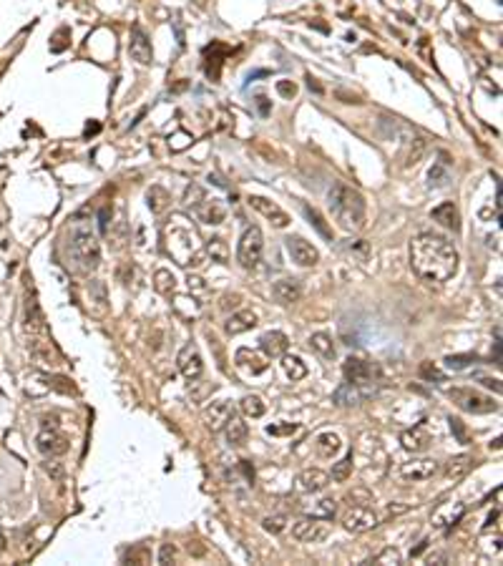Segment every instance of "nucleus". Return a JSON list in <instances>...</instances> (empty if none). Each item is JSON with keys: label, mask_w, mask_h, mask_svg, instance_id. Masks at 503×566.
Here are the masks:
<instances>
[{"label": "nucleus", "mask_w": 503, "mask_h": 566, "mask_svg": "<svg viewBox=\"0 0 503 566\" xmlns=\"http://www.w3.org/2000/svg\"><path fill=\"white\" fill-rule=\"evenodd\" d=\"M410 267L423 282H445L458 272V250L451 239L420 232L410 239Z\"/></svg>", "instance_id": "obj_1"}, {"label": "nucleus", "mask_w": 503, "mask_h": 566, "mask_svg": "<svg viewBox=\"0 0 503 566\" xmlns=\"http://www.w3.org/2000/svg\"><path fill=\"white\" fill-rule=\"evenodd\" d=\"M330 212L335 217V221L347 232H360L365 227V217H367V209H365V199L360 191H355L352 186L337 182L330 189Z\"/></svg>", "instance_id": "obj_2"}, {"label": "nucleus", "mask_w": 503, "mask_h": 566, "mask_svg": "<svg viewBox=\"0 0 503 566\" xmlns=\"http://www.w3.org/2000/svg\"><path fill=\"white\" fill-rule=\"evenodd\" d=\"M164 244L167 252L179 262L182 267H199L204 259V250L197 244V232L182 224H174L164 232Z\"/></svg>", "instance_id": "obj_3"}, {"label": "nucleus", "mask_w": 503, "mask_h": 566, "mask_svg": "<svg viewBox=\"0 0 503 566\" xmlns=\"http://www.w3.org/2000/svg\"><path fill=\"white\" fill-rule=\"evenodd\" d=\"M68 252V265L81 274L94 272L96 267L101 265V244L88 229H76L71 235V242L66 247Z\"/></svg>", "instance_id": "obj_4"}, {"label": "nucleus", "mask_w": 503, "mask_h": 566, "mask_svg": "<svg viewBox=\"0 0 503 566\" xmlns=\"http://www.w3.org/2000/svg\"><path fill=\"white\" fill-rule=\"evenodd\" d=\"M448 398L453 403L458 405L460 411L466 413H475V415H483V413H496L498 403L491 395H483L473 388H451L448 390Z\"/></svg>", "instance_id": "obj_5"}, {"label": "nucleus", "mask_w": 503, "mask_h": 566, "mask_svg": "<svg viewBox=\"0 0 503 566\" xmlns=\"http://www.w3.org/2000/svg\"><path fill=\"white\" fill-rule=\"evenodd\" d=\"M262 252H264L262 229L247 227L239 239V247H237V259H239V265L244 267V270H255V267L259 265V259H262Z\"/></svg>", "instance_id": "obj_6"}, {"label": "nucleus", "mask_w": 503, "mask_h": 566, "mask_svg": "<svg viewBox=\"0 0 503 566\" xmlns=\"http://www.w3.org/2000/svg\"><path fill=\"white\" fill-rule=\"evenodd\" d=\"M343 375L347 382L352 385H360V388H372L378 385L380 380V368L375 362L363 360V358H347L343 362Z\"/></svg>", "instance_id": "obj_7"}, {"label": "nucleus", "mask_w": 503, "mask_h": 566, "mask_svg": "<svg viewBox=\"0 0 503 566\" xmlns=\"http://www.w3.org/2000/svg\"><path fill=\"white\" fill-rule=\"evenodd\" d=\"M292 536L297 541H307V544H320L330 536V523L325 519H317V516H307V519L295 521Z\"/></svg>", "instance_id": "obj_8"}, {"label": "nucleus", "mask_w": 503, "mask_h": 566, "mask_svg": "<svg viewBox=\"0 0 503 566\" xmlns=\"http://www.w3.org/2000/svg\"><path fill=\"white\" fill-rule=\"evenodd\" d=\"M378 514L367 506H352L343 514V529L350 531V534H365V531H372L378 526Z\"/></svg>", "instance_id": "obj_9"}, {"label": "nucleus", "mask_w": 503, "mask_h": 566, "mask_svg": "<svg viewBox=\"0 0 503 566\" xmlns=\"http://www.w3.org/2000/svg\"><path fill=\"white\" fill-rule=\"evenodd\" d=\"M234 415V405L229 400H217V403L206 405L202 411V423L209 433H219L224 431V426L229 423V418Z\"/></svg>", "instance_id": "obj_10"}, {"label": "nucleus", "mask_w": 503, "mask_h": 566, "mask_svg": "<svg viewBox=\"0 0 503 566\" xmlns=\"http://www.w3.org/2000/svg\"><path fill=\"white\" fill-rule=\"evenodd\" d=\"M287 254L292 257V262L299 267H314L320 262V252L314 250L312 244L302 239V237H287L285 239Z\"/></svg>", "instance_id": "obj_11"}, {"label": "nucleus", "mask_w": 503, "mask_h": 566, "mask_svg": "<svg viewBox=\"0 0 503 566\" xmlns=\"http://www.w3.org/2000/svg\"><path fill=\"white\" fill-rule=\"evenodd\" d=\"M438 461L436 458H413V461H408V464H400V468H398V476L403 478V481H428V478H433L438 473Z\"/></svg>", "instance_id": "obj_12"}, {"label": "nucleus", "mask_w": 503, "mask_h": 566, "mask_svg": "<svg viewBox=\"0 0 503 566\" xmlns=\"http://www.w3.org/2000/svg\"><path fill=\"white\" fill-rule=\"evenodd\" d=\"M176 365H179V373L186 380H199L202 373H204V360H202L197 345H184L176 355Z\"/></svg>", "instance_id": "obj_13"}, {"label": "nucleus", "mask_w": 503, "mask_h": 566, "mask_svg": "<svg viewBox=\"0 0 503 566\" xmlns=\"http://www.w3.org/2000/svg\"><path fill=\"white\" fill-rule=\"evenodd\" d=\"M38 443V450L43 453V456H63V453H68V438L63 433H58L56 428H43L41 433H38L36 438Z\"/></svg>", "instance_id": "obj_14"}, {"label": "nucleus", "mask_w": 503, "mask_h": 566, "mask_svg": "<svg viewBox=\"0 0 503 566\" xmlns=\"http://www.w3.org/2000/svg\"><path fill=\"white\" fill-rule=\"evenodd\" d=\"M330 486V473L322 468H305L295 478V491L297 493H320Z\"/></svg>", "instance_id": "obj_15"}, {"label": "nucleus", "mask_w": 503, "mask_h": 566, "mask_svg": "<svg viewBox=\"0 0 503 566\" xmlns=\"http://www.w3.org/2000/svg\"><path fill=\"white\" fill-rule=\"evenodd\" d=\"M234 362H237V368L249 373V375H259V373H264V370L270 368L267 355L257 353V350H249V347H239L237 355H234Z\"/></svg>", "instance_id": "obj_16"}, {"label": "nucleus", "mask_w": 503, "mask_h": 566, "mask_svg": "<svg viewBox=\"0 0 503 566\" xmlns=\"http://www.w3.org/2000/svg\"><path fill=\"white\" fill-rule=\"evenodd\" d=\"M249 204L255 206L257 212L262 214V217H267V219L275 224V227H279V229H285L287 224H290V217H287V212L285 209H279L272 199H267V197H249Z\"/></svg>", "instance_id": "obj_17"}, {"label": "nucleus", "mask_w": 503, "mask_h": 566, "mask_svg": "<svg viewBox=\"0 0 503 566\" xmlns=\"http://www.w3.org/2000/svg\"><path fill=\"white\" fill-rule=\"evenodd\" d=\"M129 53H131V58L136 61V63H141V66H151V61H153L151 43H149V38L144 36V30H141L139 25H133V30H131Z\"/></svg>", "instance_id": "obj_18"}, {"label": "nucleus", "mask_w": 503, "mask_h": 566, "mask_svg": "<svg viewBox=\"0 0 503 566\" xmlns=\"http://www.w3.org/2000/svg\"><path fill=\"white\" fill-rule=\"evenodd\" d=\"M367 395H372V388H360V385H352V382L345 380L340 388L335 390V400L340 408H352V405H360Z\"/></svg>", "instance_id": "obj_19"}, {"label": "nucleus", "mask_w": 503, "mask_h": 566, "mask_svg": "<svg viewBox=\"0 0 503 566\" xmlns=\"http://www.w3.org/2000/svg\"><path fill=\"white\" fill-rule=\"evenodd\" d=\"M88 292V312L96 317H103L109 312V294H106V285L101 280H91L86 287Z\"/></svg>", "instance_id": "obj_20"}, {"label": "nucleus", "mask_w": 503, "mask_h": 566, "mask_svg": "<svg viewBox=\"0 0 503 566\" xmlns=\"http://www.w3.org/2000/svg\"><path fill=\"white\" fill-rule=\"evenodd\" d=\"M400 443H403V448H405V450H413V453H423V450L433 443V435H431V431H428V428L420 423V426L405 431V433L400 435Z\"/></svg>", "instance_id": "obj_21"}, {"label": "nucleus", "mask_w": 503, "mask_h": 566, "mask_svg": "<svg viewBox=\"0 0 503 566\" xmlns=\"http://www.w3.org/2000/svg\"><path fill=\"white\" fill-rule=\"evenodd\" d=\"M466 516V506L463 503H443L433 511V526L438 529H451Z\"/></svg>", "instance_id": "obj_22"}, {"label": "nucleus", "mask_w": 503, "mask_h": 566, "mask_svg": "<svg viewBox=\"0 0 503 566\" xmlns=\"http://www.w3.org/2000/svg\"><path fill=\"white\" fill-rule=\"evenodd\" d=\"M259 347H262V353L267 355V358H282V355L287 353V347H290V340H287L285 332L272 330V332H264L262 338H259Z\"/></svg>", "instance_id": "obj_23"}, {"label": "nucleus", "mask_w": 503, "mask_h": 566, "mask_svg": "<svg viewBox=\"0 0 503 566\" xmlns=\"http://www.w3.org/2000/svg\"><path fill=\"white\" fill-rule=\"evenodd\" d=\"M194 209H197V217L204 221V224H222L224 217H226V209H224V204H222L219 199H206L204 197L197 206H194Z\"/></svg>", "instance_id": "obj_24"}, {"label": "nucleus", "mask_w": 503, "mask_h": 566, "mask_svg": "<svg viewBox=\"0 0 503 566\" xmlns=\"http://www.w3.org/2000/svg\"><path fill=\"white\" fill-rule=\"evenodd\" d=\"M252 327H257L255 309H239V312H234V315L224 323L226 335H242V332L252 330Z\"/></svg>", "instance_id": "obj_25"}, {"label": "nucleus", "mask_w": 503, "mask_h": 566, "mask_svg": "<svg viewBox=\"0 0 503 566\" xmlns=\"http://www.w3.org/2000/svg\"><path fill=\"white\" fill-rule=\"evenodd\" d=\"M272 297L279 305H292L302 297V285H299V280H277L272 285Z\"/></svg>", "instance_id": "obj_26"}, {"label": "nucleus", "mask_w": 503, "mask_h": 566, "mask_svg": "<svg viewBox=\"0 0 503 566\" xmlns=\"http://www.w3.org/2000/svg\"><path fill=\"white\" fill-rule=\"evenodd\" d=\"M431 217L438 221V224H443L445 229H453V232H458L460 229V214L453 202H443L440 206H436V209L431 212Z\"/></svg>", "instance_id": "obj_27"}, {"label": "nucleus", "mask_w": 503, "mask_h": 566, "mask_svg": "<svg viewBox=\"0 0 503 566\" xmlns=\"http://www.w3.org/2000/svg\"><path fill=\"white\" fill-rule=\"evenodd\" d=\"M340 448H343V441H340V435H335V433H320L317 438H314V450H317V456H322V458L337 456Z\"/></svg>", "instance_id": "obj_28"}, {"label": "nucleus", "mask_w": 503, "mask_h": 566, "mask_svg": "<svg viewBox=\"0 0 503 566\" xmlns=\"http://www.w3.org/2000/svg\"><path fill=\"white\" fill-rule=\"evenodd\" d=\"M307 345L312 347L320 358H325V360H335V345H332V338L325 335V332H314V335H310Z\"/></svg>", "instance_id": "obj_29"}, {"label": "nucleus", "mask_w": 503, "mask_h": 566, "mask_svg": "<svg viewBox=\"0 0 503 566\" xmlns=\"http://www.w3.org/2000/svg\"><path fill=\"white\" fill-rule=\"evenodd\" d=\"M224 435L229 446H244V441H247V423L237 418V415H232L229 423L224 426Z\"/></svg>", "instance_id": "obj_30"}, {"label": "nucleus", "mask_w": 503, "mask_h": 566, "mask_svg": "<svg viewBox=\"0 0 503 566\" xmlns=\"http://www.w3.org/2000/svg\"><path fill=\"white\" fill-rule=\"evenodd\" d=\"M25 330H28L30 335H38V332L45 330L43 315H41V307H38L36 297L28 300V305H25Z\"/></svg>", "instance_id": "obj_31"}, {"label": "nucleus", "mask_w": 503, "mask_h": 566, "mask_svg": "<svg viewBox=\"0 0 503 566\" xmlns=\"http://www.w3.org/2000/svg\"><path fill=\"white\" fill-rule=\"evenodd\" d=\"M146 199H149V209H151L153 214H164L169 206H171V197H169V191L161 189V186H151L149 194H146Z\"/></svg>", "instance_id": "obj_32"}, {"label": "nucleus", "mask_w": 503, "mask_h": 566, "mask_svg": "<svg viewBox=\"0 0 503 566\" xmlns=\"http://www.w3.org/2000/svg\"><path fill=\"white\" fill-rule=\"evenodd\" d=\"M282 370H285V375L292 378V380H302V378L307 375V365L302 360H299L297 355H282Z\"/></svg>", "instance_id": "obj_33"}, {"label": "nucleus", "mask_w": 503, "mask_h": 566, "mask_svg": "<svg viewBox=\"0 0 503 566\" xmlns=\"http://www.w3.org/2000/svg\"><path fill=\"white\" fill-rule=\"evenodd\" d=\"M206 254H209L214 262H219V265H226V262H229V247H226V242L222 237H212V239L206 242Z\"/></svg>", "instance_id": "obj_34"}, {"label": "nucleus", "mask_w": 503, "mask_h": 566, "mask_svg": "<svg viewBox=\"0 0 503 566\" xmlns=\"http://www.w3.org/2000/svg\"><path fill=\"white\" fill-rule=\"evenodd\" d=\"M239 408H242V413L247 415V418H262L264 415V403H262V398L259 395H244L242 398V403H239Z\"/></svg>", "instance_id": "obj_35"}, {"label": "nucleus", "mask_w": 503, "mask_h": 566, "mask_svg": "<svg viewBox=\"0 0 503 566\" xmlns=\"http://www.w3.org/2000/svg\"><path fill=\"white\" fill-rule=\"evenodd\" d=\"M153 287H156L159 294H171L176 290V277L169 270H159L153 274Z\"/></svg>", "instance_id": "obj_36"}, {"label": "nucleus", "mask_w": 503, "mask_h": 566, "mask_svg": "<svg viewBox=\"0 0 503 566\" xmlns=\"http://www.w3.org/2000/svg\"><path fill=\"white\" fill-rule=\"evenodd\" d=\"M352 473V453H347V456L343 458V461H337L335 466H332V473H330V481H337V483H345L347 478H350Z\"/></svg>", "instance_id": "obj_37"}, {"label": "nucleus", "mask_w": 503, "mask_h": 566, "mask_svg": "<svg viewBox=\"0 0 503 566\" xmlns=\"http://www.w3.org/2000/svg\"><path fill=\"white\" fill-rule=\"evenodd\" d=\"M305 214H307V219L312 221V227L317 229V232H320V235L325 237V239H332V229H330L328 224H325V219H322V214L317 212L314 206H305Z\"/></svg>", "instance_id": "obj_38"}, {"label": "nucleus", "mask_w": 503, "mask_h": 566, "mask_svg": "<svg viewBox=\"0 0 503 566\" xmlns=\"http://www.w3.org/2000/svg\"><path fill=\"white\" fill-rule=\"evenodd\" d=\"M335 511H337V503L332 499H322L317 506H314V511H312V516H317V519H325V521H330L332 516H335Z\"/></svg>", "instance_id": "obj_39"}, {"label": "nucleus", "mask_w": 503, "mask_h": 566, "mask_svg": "<svg viewBox=\"0 0 503 566\" xmlns=\"http://www.w3.org/2000/svg\"><path fill=\"white\" fill-rule=\"evenodd\" d=\"M471 468V458L468 456H458V458H453L451 461V466H448V478H460L463 473Z\"/></svg>", "instance_id": "obj_40"}, {"label": "nucleus", "mask_w": 503, "mask_h": 566, "mask_svg": "<svg viewBox=\"0 0 503 566\" xmlns=\"http://www.w3.org/2000/svg\"><path fill=\"white\" fill-rule=\"evenodd\" d=\"M262 526H264V531H270V534H282L287 526V516H282V514L267 516V519L262 521Z\"/></svg>", "instance_id": "obj_41"}, {"label": "nucleus", "mask_w": 503, "mask_h": 566, "mask_svg": "<svg viewBox=\"0 0 503 566\" xmlns=\"http://www.w3.org/2000/svg\"><path fill=\"white\" fill-rule=\"evenodd\" d=\"M370 564H393V566L400 564V552L393 549V546H387V549H383L378 556H372Z\"/></svg>", "instance_id": "obj_42"}, {"label": "nucleus", "mask_w": 503, "mask_h": 566, "mask_svg": "<svg viewBox=\"0 0 503 566\" xmlns=\"http://www.w3.org/2000/svg\"><path fill=\"white\" fill-rule=\"evenodd\" d=\"M473 360H475L473 355H451V358H445V365H448L451 370H463Z\"/></svg>", "instance_id": "obj_43"}, {"label": "nucleus", "mask_w": 503, "mask_h": 566, "mask_svg": "<svg viewBox=\"0 0 503 566\" xmlns=\"http://www.w3.org/2000/svg\"><path fill=\"white\" fill-rule=\"evenodd\" d=\"M420 375L425 378V380H438V382H445V373H440V370L433 365V362H423L420 365Z\"/></svg>", "instance_id": "obj_44"}, {"label": "nucleus", "mask_w": 503, "mask_h": 566, "mask_svg": "<svg viewBox=\"0 0 503 566\" xmlns=\"http://www.w3.org/2000/svg\"><path fill=\"white\" fill-rule=\"evenodd\" d=\"M297 431V426L295 423H287V426H270L267 428V433L270 435H292Z\"/></svg>", "instance_id": "obj_45"}, {"label": "nucleus", "mask_w": 503, "mask_h": 566, "mask_svg": "<svg viewBox=\"0 0 503 566\" xmlns=\"http://www.w3.org/2000/svg\"><path fill=\"white\" fill-rule=\"evenodd\" d=\"M174 559H176L174 546H171V544H164V546H161V554H159V561H161V564H174Z\"/></svg>", "instance_id": "obj_46"}, {"label": "nucleus", "mask_w": 503, "mask_h": 566, "mask_svg": "<svg viewBox=\"0 0 503 566\" xmlns=\"http://www.w3.org/2000/svg\"><path fill=\"white\" fill-rule=\"evenodd\" d=\"M189 292H206V285H204V280H202V277H197V274H189Z\"/></svg>", "instance_id": "obj_47"}, {"label": "nucleus", "mask_w": 503, "mask_h": 566, "mask_svg": "<svg viewBox=\"0 0 503 566\" xmlns=\"http://www.w3.org/2000/svg\"><path fill=\"white\" fill-rule=\"evenodd\" d=\"M277 91L282 96H295L297 94V89H295V83H287V81H279L277 83Z\"/></svg>", "instance_id": "obj_48"}, {"label": "nucleus", "mask_w": 503, "mask_h": 566, "mask_svg": "<svg viewBox=\"0 0 503 566\" xmlns=\"http://www.w3.org/2000/svg\"><path fill=\"white\" fill-rule=\"evenodd\" d=\"M451 428H453V431H456V435H458L460 441L466 443V431H463V426H460V420L451 418Z\"/></svg>", "instance_id": "obj_49"}, {"label": "nucleus", "mask_w": 503, "mask_h": 566, "mask_svg": "<svg viewBox=\"0 0 503 566\" xmlns=\"http://www.w3.org/2000/svg\"><path fill=\"white\" fill-rule=\"evenodd\" d=\"M237 305H239V294H232V297L226 294V297H224V302H222V309L237 307Z\"/></svg>", "instance_id": "obj_50"}, {"label": "nucleus", "mask_w": 503, "mask_h": 566, "mask_svg": "<svg viewBox=\"0 0 503 566\" xmlns=\"http://www.w3.org/2000/svg\"><path fill=\"white\" fill-rule=\"evenodd\" d=\"M481 382L486 385V388H493L496 393H501V380H493V378H483Z\"/></svg>", "instance_id": "obj_51"}, {"label": "nucleus", "mask_w": 503, "mask_h": 566, "mask_svg": "<svg viewBox=\"0 0 503 566\" xmlns=\"http://www.w3.org/2000/svg\"><path fill=\"white\" fill-rule=\"evenodd\" d=\"M257 106H259V111H262L264 116L270 113V103H267V98H264V96H257Z\"/></svg>", "instance_id": "obj_52"}, {"label": "nucleus", "mask_w": 503, "mask_h": 566, "mask_svg": "<svg viewBox=\"0 0 503 566\" xmlns=\"http://www.w3.org/2000/svg\"><path fill=\"white\" fill-rule=\"evenodd\" d=\"M106 229H109V209L101 212V232H106Z\"/></svg>", "instance_id": "obj_53"}, {"label": "nucleus", "mask_w": 503, "mask_h": 566, "mask_svg": "<svg viewBox=\"0 0 503 566\" xmlns=\"http://www.w3.org/2000/svg\"><path fill=\"white\" fill-rule=\"evenodd\" d=\"M498 516H501V514H498V511H493V514H491V516H489V521H486V526H483V529L489 531V529H491V526H493V521H498Z\"/></svg>", "instance_id": "obj_54"}, {"label": "nucleus", "mask_w": 503, "mask_h": 566, "mask_svg": "<svg viewBox=\"0 0 503 566\" xmlns=\"http://www.w3.org/2000/svg\"><path fill=\"white\" fill-rule=\"evenodd\" d=\"M96 131H98V124H94V126L88 124V129H86V133H96Z\"/></svg>", "instance_id": "obj_55"}]
</instances>
